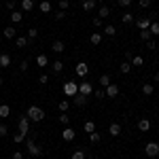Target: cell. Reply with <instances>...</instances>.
Wrapping results in <instances>:
<instances>
[{"instance_id": "cell-1", "label": "cell", "mask_w": 159, "mask_h": 159, "mask_svg": "<svg viewBox=\"0 0 159 159\" xmlns=\"http://www.w3.org/2000/svg\"><path fill=\"white\" fill-rule=\"evenodd\" d=\"M25 117H28L30 121L38 123V121H43V119H45V110L40 108V106H30V108L25 110Z\"/></svg>"}, {"instance_id": "cell-2", "label": "cell", "mask_w": 159, "mask_h": 159, "mask_svg": "<svg viewBox=\"0 0 159 159\" xmlns=\"http://www.w3.org/2000/svg\"><path fill=\"white\" fill-rule=\"evenodd\" d=\"M25 151H28L30 157H40V155H43V148L38 147L34 140H25Z\"/></svg>"}, {"instance_id": "cell-3", "label": "cell", "mask_w": 159, "mask_h": 159, "mask_svg": "<svg viewBox=\"0 0 159 159\" xmlns=\"http://www.w3.org/2000/svg\"><path fill=\"white\" fill-rule=\"evenodd\" d=\"M61 89H64V93H66L68 98H74V96L79 93V83H76V81H66Z\"/></svg>"}, {"instance_id": "cell-4", "label": "cell", "mask_w": 159, "mask_h": 159, "mask_svg": "<svg viewBox=\"0 0 159 159\" xmlns=\"http://www.w3.org/2000/svg\"><path fill=\"white\" fill-rule=\"evenodd\" d=\"M144 155L147 157H157L159 155V142H147V147H144Z\"/></svg>"}, {"instance_id": "cell-5", "label": "cell", "mask_w": 159, "mask_h": 159, "mask_svg": "<svg viewBox=\"0 0 159 159\" xmlns=\"http://www.w3.org/2000/svg\"><path fill=\"white\" fill-rule=\"evenodd\" d=\"M74 72L79 79H87V74H89V66H87L85 61H79L76 66H74Z\"/></svg>"}, {"instance_id": "cell-6", "label": "cell", "mask_w": 159, "mask_h": 159, "mask_svg": "<svg viewBox=\"0 0 159 159\" xmlns=\"http://www.w3.org/2000/svg\"><path fill=\"white\" fill-rule=\"evenodd\" d=\"M79 93L89 98V96L93 93V87H91V83H89V81H83V83H79Z\"/></svg>"}, {"instance_id": "cell-7", "label": "cell", "mask_w": 159, "mask_h": 159, "mask_svg": "<svg viewBox=\"0 0 159 159\" xmlns=\"http://www.w3.org/2000/svg\"><path fill=\"white\" fill-rule=\"evenodd\" d=\"M74 138H76V132H74L70 125H66V127H64V132H61V140H66V142H72Z\"/></svg>"}, {"instance_id": "cell-8", "label": "cell", "mask_w": 159, "mask_h": 159, "mask_svg": "<svg viewBox=\"0 0 159 159\" xmlns=\"http://www.w3.org/2000/svg\"><path fill=\"white\" fill-rule=\"evenodd\" d=\"M17 127H19V132H21V134H28V132H30V119H28V117H19V121H17Z\"/></svg>"}, {"instance_id": "cell-9", "label": "cell", "mask_w": 159, "mask_h": 159, "mask_svg": "<svg viewBox=\"0 0 159 159\" xmlns=\"http://www.w3.org/2000/svg\"><path fill=\"white\" fill-rule=\"evenodd\" d=\"M104 93H106V98H117L119 96V85L117 83H110L108 87H104Z\"/></svg>"}, {"instance_id": "cell-10", "label": "cell", "mask_w": 159, "mask_h": 159, "mask_svg": "<svg viewBox=\"0 0 159 159\" xmlns=\"http://www.w3.org/2000/svg\"><path fill=\"white\" fill-rule=\"evenodd\" d=\"M134 21H136V28L138 30H148V25H151V19L148 17H138Z\"/></svg>"}, {"instance_id": "cell-11", "label": "cell", "mask_w": 159, "mask_h": 159, "mask_svg": "<svg viewBox=\"0 0 159 159\" xmlns=\"http://www.w3.org/2000/svg\"><path fill=\"white\" fill-rule=\"evenodd\" d=\"M108 134L112 136V138L121 136V125H119V123H110V125H108Z\"/></svg>"}, {"instance_id": "cell-12", "label": "cell", "mask_w": 159, "mask_h": 159, "mask_svg": "<svg viewBox=\"0 0 159 159\" xmlns=\"http://www.w3.org/2000/svg\"><path fill=\"white\" fill-rule=\"evenodd\" d=\"M61 70H64V61H61V60L51 61V72H53V74H60Z\"/></svg>"}, {"instance_id": "cell-13", "label": "cell", "mask_w": 159, "mask_h": 159, "mask_svg": "<svg viewBox=\"0 0 159 159\" xmlns=\"http://www.w3.org/2000/svg\"><path fill=\"white\" fill-rule=\"evenodd\" d=\"M36 66L38 68H47V66H49V57H47L45 53H40V55L36 57Z\"/></svg>"}, {"instance_id": "cell-14", "label": "cell", "mask_w": 159, "mask_h": 159, "mask_svg": "<svg viewBox=\"0 0 159 159\" xmlns=\"http://www.w3.org/2000/svg\"><path fill=\"white\" fill-rule=\"evenodd\" d=\"M2 34H4V38H15L17 36V30H15V25H7L2 30Z\"/></svg>"}, {"instance_id": "cell-15", "label": "cell", "mask_w": 159, "mask_h": 159, "mask_svg": "<svg viewBox=\"0 0 159 159\" xmlns=\"http://www.w3.org/2000/svg\"><path fill=\"white\" fill-rule=\"evenodd\" d=\"M11 66V55L9 53H0V68H9Z\"/></svg>"}, {"instance_id": "cell-16", "label": "cell", "mask_w": 159, "mask_h": 159, "mask_svg": "<svg viewBox=\"0 0 159 159\" xmlns=\"http://www.w3.org/2000/svg\"><path fill=\"white\" fill-rule=\"evenodd\" d=\"M64 49H66V45H64L61 40H55V43L51 45V51H53V53H64Z\"/></svg>"}, {"instance_id": "cell-17", "label": "cell", "mask_w": 159, "mask_h": 159, "mask_svg": "<svg viewBox=\"0 0 159 159\" xmlns=\"http://www.w3.org/2000/svg\"><path fill=\"white\" fill-rule=\"evenodd\" d=\"M11 117V106L9 104H0V119H7Z\"/></svg>"}, {"instance_id": "cell-18", "label": "cell", "mask_w": 159, "mask_h": 159, "mask_svg": "<svg viewBox=\"0 0 159 159\" xmlns=\"http://www.w3.org/2000/svg\"><path fill=\"white\" fill-rule=\"evenodd\" d=\"M129 64H132V66H136V68H140V66L144 64V57H142V55H132Z\"/></svg>"}, {"instance_id": "cell-19", "label": "cell", "mask_w": 159, "mask_h": 159, "mask_svg": "<svg viewBox=\"0 0 159 159\" xmlns=\"http://www.w3.org/2000/svg\"><path fill=\"white\" fill-rule=\"evenodd\" d=\"M142 93H144V96H153V93H155V85H153V83H144V85H142Z\"/></svg>"}, {"instance_id": "cell-20", "label": "cell", "mask_w": 159, "mask_h": 159, "mask_svg": "<svg viewBox=\"0 0 159 159\" xmlns=\"http://www.w3.org/2000/svg\"><path fill=\"white\" fill-rule=\"evenodd\" d=\"M138 129H140V132H148V129H151V121H148V119H140V121H138Z\"/></svg>"}, {"instance_id": "cell-21", "label": "cell", "mask_w": 159, "mask_h": 159, "mask_svg": "<svg viewBox=\"0 0 159 159\" xmlns=\"http://www.w3.org/2000/svg\"><path fill=\"white\" fill-rule=\"evenodd\" d=\"M108 15H110V9L106 7V4H102V7L98 9V17H100V19H106Z\"/></svg>"}, {"instance_id": "cell-22", "label": "cell", "mask_w": 159, "mask_h": 159, "mask_svg": "<svg viewBox=\"0 0 159 159\" xmlns=\"http://www.w3.org/2000/svg\"><path fill=\"white\" fill-rule=\"evenodd\" d=\"M21 9H24L25 13L34 11V0H21Z\"/></svg>"}, {"instance_id": "cell-23", "label": "cell", "mask_w": 159, "mask_h": 159, "mask_svg": "<svg viewBox=\"0 0 159 159\" xmlns=\"http://www.w3.org/2000/svg\"><path fill=\"white\" fill-rule=\"evenodd\" d=\"M21 19H24V13H19V11L11 13V24H21Z\"/></svg>"}, {"instance_id": "cell-24", "label": "cell", "mask_w": 159, "mask_h": 159, "mask_svg": "<svg viewBox=\"0 0 159 159\" xmlns=\"http://www.w3.org/2000/svg\"><path fill=\"white\" fill-rule=\"evenodd\" d=\"M89 43H91V45H96V47H98L100 43H102V34H100V32H93V34H91V36H89Z\"/></svg>"}, {"instance_id": "cell-25", "label": "cell", "mask_w": 159, "mask_h": 159, "mask_svg": "<svg viewBox=\"0 0 159 159\" xmlns=\"http://www.w3.org/2000/svg\"><path fill=\"white\" fill-rule=\"evenodd\" d=\"M129 70H132V64H129V61H121V64H119V72L121 74H127Z\"/></svg>"}, {"instance_id": "cell-26", "label": "cell", "mask_w": 159, "mask_h": 159, "mask_svg": "<svg viewBox=\"0 0 159 159\" xmlns=\"http://www.w3.org/2000/svg\"><path fill=\"white\" fill-rule=\"evenodd\" d=\"M38 9H40V13H51V2L49 0H43V2L38 4Z\"/></svg>"}, {"instance_id": "cell-27", "label": "cell", "mask_w": 159, "mask_h": 159, "mask_svg": "<svg viewBox=\"0 0 159 159\" xmlns=\"http://www.w3.org/2000/svg\"><path fill=\"white\" fill-rule=\"evenodd\" d=\"M74 104H76V106H85V104H87V96L76 93V96H74Z\"/></svg>"}, {"instance_id": "cell-28", "label": "cell", "mask_w": 159, "mask_h": 159, "mask_svg": "<svg viewBox=\"0 0 159 159\" xmlns=\"http://www.w3.org/2000/svg\"><path fill=\"white\" fill-rule=\"evenodd\" d=\"M148 32H151L153 36H159V21H151V25H148Z\"/></svg>"}, {"instance_id": "cell-29", "label": "cell", "mask_w": 159, "mask_h": 159, "mask_svg": "<svg viewBox=\"0 0 159 159\" xmlns=\"http://www.w3.org/2000/svg\"><path fill=\"white\" fill-rule=\"evenodd\" d=\"M96 4H98L96 0H87V2H83V11H93Z\"/></svg>"}, {"instance_id": "cell-30", "label": "cell", "mask_w": 159, "mask_h": 159, "mask_svg": "<svg viewBox=\"0 0 159 159\" xmlns=\"http://www.w3.org/2000/svg\"><path fill=\"white\" fill-rule=\"evenodd\" d=\"M110 83H112V81H110L108 74H102V76H100V85H102V89H104V87H108Z\"/></svg>"}, {"instance_id": "cell-31", "label": "cell", "mask_w": 159, "mask_h": 159, "mask_svg": "<svg viewBox=\"0 0 159 159\" xmlns=\"http://www.w3.org/2000/svg\"><path fill=\"white\" fill-rule=\"evenodd\" d=\"M13 142H15V144H21V142H25V134L17 132V134L13 136Z\"/></svg>"}, {"instance_id": "cell-32", "label": "cell", "mask_w": 159, "mask_h": 159, "mask_svg": "<svg viewBox=\"0 0 159 159\" xmlns=\"http://www.w3.org/2000/svg\"><path fill=\"white\" fill-rule=\"evenodd\" d=\"M104 34H106V36H117V28H115V25H106V28H104Z\"/></svg>"}, {"instance_id": "cell-33", "label": "cell", "mask_w": 159, "mask_h": 159, "mask_svg": "<svg viewBox=\"0 0 159 159\" xmlns=\"http://www.w3.org/2000/svg\"><path fill=\"white\" fill-rule=\"evenodd\" d=\"M83 127H85V132H87V134L96 132V123H93V121H85V125H83Z\"/></svg>"}, {"instance_id": "cell-34", "label": "cell", "mask_w": 159, "mask_h": 159, "mask_svg": "<svg viewBox=\"0 0 159 159\" xmlns=\"http://www.w3.org/2000/svg\"><path fill=\"white\" fill-rule=\"evenodd\" d=\"M100 138H102V136H100L98 132H91V134H89V140H91V144H98Z\"/></svg>"}, {"instance_id": "cell-35", "label": "cell", "mask_w": 159, "mask_h": 159, "mask_svg": "<svg viewBox=\"0 0 159 159\" xmlns=\"http://www.w3.org/2000/svg\"><path fill=\"white\" fill-rule=\"evenodd\" d=\"M72 159H85V151L83 148H76L72 153Z\"/></svg>"}, {"instance_id": "cell-36", "label": "cell", "mask_w": 159, "mask_h": 159, "mask_svg": "<svg viewBox=\"0 0 159 159\" xmlns=\"http://www.w3.org/2000/svg\"><path fill=\"white\" fill-rule=\"evenodd\" d=\"M140 38H142V40L147 43V40H151V38H153V34H151L148 30H140Z\"/></svg>"}, {"instance_id": "cell-37", "label": "cell", "mask_w": 159, "mask_h": 159, "mask_svg": "<svg viewBox=\"0 0 159 159\" xmlns=\"http://www.w3.org/2000/svg\"><path fill=\"white\" fill-rule=\"evenodd\" d=\"M123 24H134V15L132 13H123Z\"/></svg>"}, {"instance_id": "cell-38", "label": "cell", "mask_w": 159, "mask_h": 159, "mask_svg": "<svg viewBox=\"0 0 159 159\" xmlns=\"http://www.w3.org/2000/svg\"><path fill=\"white\" fill-rule=\"evenodd\" d=\"M17 47L21 49V47H28V38L25 36H17Z\"/></svg>"}, {"instance_id": "cell-39", "label": "cell", "mask_w": 159, "mask_h": 159, "mask_svg": "<svg viewBox=\"0 0 159 159\" xmlns=\"http://www.w3.org/2000/svg\"><path fill=\"white\" fill-rule=\"evenodd\" d=\"M36 36H38V30H36V28H30V30H28V38H30V40H34Z\"/></svg>"}, {"instance_id": "cell-40", "label": "cell", "mask_w": 159, "mask_h": 159, "mask_svg": "<svg viewBox=\"0 0 159 159\" xmlns=\"http://www.w3.org/2000/svg\"><path fill=\"white\" fill-rule=\"evenodd\" d=\"M57 108H60L61 112H68V100H61L60 104H57Z\"/></svg>"}, {"instance_id": "cell-41", "label": "cell", "mask_w": 159, "mask_h": 159, "mask_svg": "<svg viewBox=\"0 0 159 159\" xmlns=\"http://www.w3.org/2000/svg\"><path fill=\"white\" fill-rule=\"evenodd\" d=\"M60 123H64V125H68V123H70V115L61 112V115H60Z\"/></svg>"}, {"instance_id": "cell-42", "label": "cell", "mask_w": 159, "mask_h": 159, "mask_svg": "<svg viewBox=\"0 0 159 159\" xmlns=\"http://www.w3.org/2000/svg\"><path fill=\"white\" fill-rule=\"evenodd\" d=\"M38 83H40V85H47V83H49V74H40V76H38Z\"/></svg>"}, {"instance_id": "cell-43", "label": "cell", "mask_w": 159, "mask_h": 159, "mask_svg": "<svg viewBox=\"0 0 159 159\" xmlns=\"http://www.w3.org/2000/svg\"><path fill=\"white\" fill-rule=\"evenodd\" d=\"M66 9H70V2L68 0H60V11H66Z\"/></svg>"}, {"instance_id": "cell-44", "label": "cell", "mask_w": 159, "mask_h": 159, "mask_svg": "<svg viewBox=\"0 0 159 159\" xmlns=\"http://www.w3.org/2000/svg\"><path fill=\"white\" fill-rule=\"evenodd\" d=\"M28 68H30V61H28V60H24L21 64H19V70H21V72H25Z\"/></svg>"}, {"instance_id": "cell-45", "label": "cell", "mask_w": 159, "mask_h": 159, "mask_svg": "<svg viewBox=\"0 0 159 159\" xmlns=\"http://www.w3.org/2000/svg\"><path fill=\"white\" fill-rule=\"evenodd\" d=\"M93 96H96V98H106L104 89H93Z\"/></svg>"}, {"instance_id": "cell-46", "label": "cell", "mask_w": 159, "mask_h": 159, "mask_svg": "<svg viewBox=\"0 0 159 159\" xmlns=\"http://www.w3.org/2000/svg\"><path fill=\"white\" fill-rule=\"evenodd\" d=\"M147 47H148L151 51H155V49H157V43H155V40L151 38V40H147Z\"/></svg>"}, {"instance_id": "cell-47", "label": "cell", "mask_w": 159, "mask_h": 159, "mask_svg": "<svg viewBox=\"0 0 159 159\" xmlns=\"http://www.w3.org/2000/svg\"><path fill=\"white\" fill-rule=\"evenodd\" d=\"M55 19H57V21L66 19V11H57V13H55Z\"/></svg>"}, {"instance_id": "cell-48", "label": "cell", "mask_w": 159, "mask_h": 159, "mask_svg": "<svg viewBox=\"0 0 159 159\" xmlns=\"http://www.w3.org/2000/svg\"><path fill=\"white\" fill-rule=\"evenodd\" d=\"M7 134H9V127L7 125H0V138H4Z\"/></svg>"}, {"instance_id": "cell-49", "label": "cell", "mask_w": 159, "mask_h": 159, "mask_svg": "<svg viewBox=\"0 0 159 159\" xmlns=\"http://www.w3.org/2000/svg\"><path fill=\"white\" fill-rule=\"evenodd\" d=\"M117 4H119V7H129L132 0H117Z\"/></svg>"}, {"instance_id": "cell-50", "label": "cell", "mask_w": 159, "mask_h": 159, "mask_svg": "<svg viewBox=\"0 0 159 159\" xmlns=\"http://www.w3.org/2000/svg\"><path fill=\"white\" fill-rule=\"evenodd\" d=\"M7 9L9 11H15V0H7Z\"/></svg>"}, {"instance_id": "cell-51", "label": "cell", "mask_w": 159, "mask_h": 159, "mask_svg": "<svg viewBox=\"0 0 159 159\" xmlns=\"http://www.w3.org/2000/svg\"><path fill=\"white\" fill-rule=\"evenodd\" d=\"M138 4H140V7H142V9H147L148 4H151V0H138Z\"/></svg>"}, {"instance_id": "cell-52", "label": "cell", "mask_w": 159, "mask_h": 159, "mask_svg": "<svg viewBox=\"0 0 159 159\" xmlns=\"http://www.w3.org/2000/svg\"><path fill=\"white\" fill-rule=\"evenodd\" d=\"M13 159H24V153H21V151H15V153H13Z\"/></svg>"}, {"instance_id": "cell-53", "label": "cell", "mask_w": 159, "mask_h": 159, "mask_svg": "<svg viewBox=\"0 0 159 159\" xmlns=\"http://www.w3.org/2000/svg\"><path fill=\"white\" fill-rule=\"evenodd\" d=\"M93 25L100 28V25H102V19H100V17H93Z\"/></svg>"}, {"instance_id": "cell-54", "label": "cell", "mask_w": 159, "mask_h": 159, "mask_svg": "<svg viewBox=\"0 0 159 159\" xmlns=\"http://www.w3.org/2000/svg\"><path fill=\"white\" fill-rule=\"evenodd\" d=\"M153 81H155V83H157V85H159V72L155 74V76H153Z\"/></svg>"}, {"instance_id": "cell-55", "label": "cell", "mask_w": 159, "mask_h": 159, "mask_svg": "<svg viewBox=\"0 0 159 159\" xmlns=\"http://www.w3.org/2000/svg\"><path fill=\"white\" fill-rule=\"evenodd\" d=\"M0 87H2V76H0Z\"/></svg>"}, {"instance_id": "cell-56", "label": "cell", "mask_w": 159, "mask_h": 159, "mask_svg": "<svg viewBox=\"0 0 159 159\" xmlns=\"http://www.w3.org/2000/svg\"><path fill=\"white\" fill-rule=\"evenodd\" d=\"M83 2H87V0H81V4H83Z\"/></svg>"}, {"instance_id": "cell-57", "label": "cell", "mask_w": 159, "mask_h": 159, "mask_svg": "<svg viewBox=\"0 0 159 159\" xmlns=\"http://www.w3.org/2000/svg\"><path fill=\"white\" fill-rule=\"evenodd\" d=\"M96 2H102V0H96Z\"/></svg>"}, {"instance_id": "cell-58", "label": "cell", "mask_w": 159, "mask_h": 159, "mask_svg": "<svg viewBox=\"0 0 159 159\" xmlns=\"http://www.w3.org/2000/svg\"><path fill=\"white\" fill-rule=\"evenodd\" d=\"M151 2H155V0H151Z\"/></svg>"}]
</instances>
